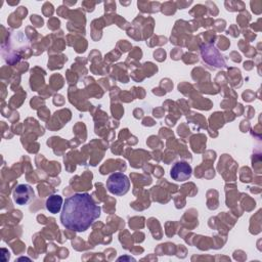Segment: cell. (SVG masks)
I'll return each mask as SVG.
<instances>
[{
	"instance_id": "cell-1",
	"label": "cell",
	"mask_w": 262,
	"mask_h": 262,
	"mask_svg": "<svg viewBox=\"0 0 262 262\" xmlns=\"http://www.w3.org/2000/svg\"><path fill=\"white\" fill-rule=\"evenodd\" d=\"M100 207L95 204L89 193H75L66 199L60 213V221L66 228L82 232L100 216Z\"/></svg>"
},
{
	"instance_id": "cell-2",
	"label": "cell",
	"mask_w": 262,
	"mask_h": 262,
	"mask_svg": "<svg viewBox=\"0 0 262 262\" xmlns=\"http://www.w3.org/2000/svg\"><path fill=\"white\" fill-rule=\"evenodd\" d=\"M107 190L116 195H124L130 188L129 178L120 172L112 174L106 180Z\"/></svg>"
},
{
	"instance_id": "cell-3",
	"label": "cell",
	"mask_w": 262,
	"mask_h": 262,
	"mask_svg": "<svg viewBox=\"0 0 262 262\" xmlns=\"http://www.w3.org/2000/svg\"><path fill=\"white\" fill-rule=\"evenodd\" d=\"M191 172H192V169H191L190 165L186 162L180 161V162L175 163L172 166V168L170 170V176L175 181L183 182L190 178Z\"/></svg>"
},
{
	"instance_id": "cell-4",
	"label": "cell",
	"mask_w": 262,
	"mask_h": 262,
	"mask_svg": "<svg viewBox=\"0 0 262 262\" xmlns=\"http://www.w3.org/2000/svg\"><path fill=\"white\" fill-rule=\"evenodd\" d=\"M34 195H35L34 190L29 184H18L16 185V187L13 189V192H12L14 203L20 206H24L30 203L33 200Z\"/></svg>"
},
{
	"instance_id": "cell-5",
	"label": "cell",
	"mask_w": 262,
	"mask_h": 262,
	"mask_svg": "<svg viewBox=\"0 0 262 262\" xmlns=\"http://www.w3.org/2000/svg\"><path fill=\"white\" fill-rule=\"evenodd\" d=\"M63 200L59 194H52L46 201V209L52 213L56 214L61 210Z\"/></svg>"
}]
</instances>
